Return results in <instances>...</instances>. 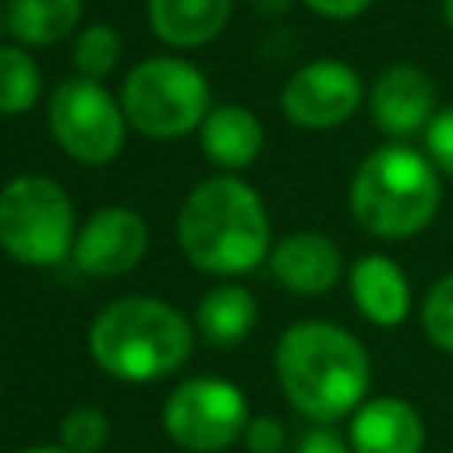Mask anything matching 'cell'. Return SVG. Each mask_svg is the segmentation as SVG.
<instances>
[{
    "label": "cell",
    "instance_id": "cell-1",
    "mask_svg": "<svg viewBox=\"0 0 453 453\" xmlns=\"http://www.w3.org/2000/svg\"><path fill=\"white\" fill-rule=\"evenodd\" d=\"M276 379L301 418L336 425L368 400L372 361L350 329L304 319L276 340Z\"/></svg>",
    "mask_w": 453,
    "mask_h": 453
},
{
    "label": "cell",
    "instance_id": "cell-2",
    "mask_svg": "<svg viewBox=\"0 0 453 453\" xmlns=\"http://www.w3.org/2000/svg\"><path fill=\"white\" fill-rule=\"evenodd\" d=\"M184 258L209 276H244L273 251V226L262 195L237 173H216L191 188L177 212Z\"/></svg>",
    "mask_w": 453,
    "mask_h": 453
},
{
    "label": "cell",
    "instance_id": "cell-3",
    "mask_svg": "<svg viewBox=\"0 0 453 453\" xmlns=\"http://www.w3.org/2000/svg\"><path fill=\"white\" fill-rule=\"evenodd\" d=\"M88 357L117 382H159L184 368L195 347L191 322L159 297L127 294L88 322Z\"/></svg>",
    "mask_w": 453,
    "mask_h": 453
},
{
    "label": "cell",
    "instance_id": "cell-4",
    "mask_svg": "<svg viewBox=\"0 0 453 453\" xmlns=\"http://www.w3.org/2000/svg\"><path fill=\"white\" fill-rule=\"evenodd\" d=\"M347 205L357 226L372 237L407 241L435 219L442 205V180L425 152L389 142L361 159L350 177Z\"/></svg>",
    "mask_w": 453,
    "mask_h": 453
},
{
    "label": "cell",
    "instance_id": "cell-5",
    "mask_svg": "<svg viewBox=\"0 0 453 453\" xmlns=\"http://www.w3.org/2000/svg\"><path fill=\"white\" fill-rule=\"evenodd\" d=\"M117 99L127 127L156 142H173L198 131L205 113L212 110L205 74L198 71V64L177 53L138 60L124 74Z\"/></svg>",
    "mask_w": 453,
    "mask_h": 453
},
{
    "label": "cell",
    "instance_id": "cell-6",
    "mask_svg": "<svg viewBox=\"0 0 453 453\" xmlns=\"http://www.w3.org/2000/svg\"><path fill=\"white\" fill-rule=\"evenodd\" d=\"M78 234L71 195L42 173L11 177L0 188V248L18 265H57Z\"/></svg>",
    "mask_w": 453,
    "mask_h": 453
},
{
    "label": "cell",
    "instance_id": "cell-7",
    "mask_svg": "<svg viewBox=\"0 0 453 453\" xmlns=\"http://www.w3.org/2000/svg\"><path fill=\"white\" fill-rule=\"evenodd\" d=\"M50 134L64 156L81 166H106L120 156L127 138V117L120 99L92 78H64L46 103Z\"/></svg>",
    "mask_w": 453,
    "mask_h": 453
},
{
    "label": "cell",
    "instance_id": "cell-8",
    "mask_svg": "<svg viewBox=\"0 0 453 453\" xmlns=\"http://www.w3.org/2000/svg\"><path fill=\"white\" fill-rule=\"evenodd\" d=\"M251 414L244 389L230 379L195 375L173 386L163 403V428L188 453H219L244 439Z\"/></svg>",
    "mask_w": 453,
    "mask_h": 453
},
{
    "label": "cell",
    "instance_id": "cell-9",
    "mask_svg": "<svg viewBox=\"0 0 453 453\" xmlns=\"http://www.w3.org/2000/svg\"><path fill=\"white\" fill-rule=\"evenodd\" d=\"M361 103H365L361 74L336 57H319L301 64L280 92L283 117L304 131L340 127L357 113Z\"/></svg>",
    "mask_w": 453,
    "mask_h": 453
},
{
    "label": "cell",
    "instance_id": "cell-10",
    "mask_svg": "<svg viewBox=\"0 0 453 453\" xmlns=\"http://www.w3.org/2000/svg\"><path fill=\"white\" fill-rule=\"evenodd\" d=\"M149 251V226L127 205L96 209L74 234L71 262L78 273L96 280H113L131 273Z\"/></svg>",
    "mask_w": 453,
    "mask_h": 453
},
{
    "label": "cell",
    "instance_id": "cell-11",
    "mask_svg": "<svg viewBox=\"0 0 453 453\" xmlns=\"http://www.w3.org/2000/svg\"><path fill=\"white\" fill-rule=\"evenodd\" d=\"M372 124L389 138H411L428 127L439 110L435 78L418 64H389L365 92Z\"/></svg>",
    "mask_w": 453,
    "mask_h": 453
},
{
    "label": "cell",
    "instance_id": "cell-12",
    "mask_svg": "<svg viewBox=\"0 0 453 453\" xmlns=\"http://www.w3.org/2000/svg\"><path fill=\"white\" fill-rule=\"evenodd\" d=\"M269 273L283 290L301 294V297H319L340 283L343 255H340L336 241H329L326 234L297 230L273 244Z\"/></svg>",
    "mask_w": 453,
    "mask_h": 453
},
{
    "label": "cell",
    "instance_id": "cell-13",
    "mask_svg": "<svg viewBox=\"0 0 453 453\" xmlns=\"http://www.w3.org/2000/svg\"><path fill=\"white\" fill-rule=\"evenodd\" d=\"M347 442L354 453H421L425 421L400 396H368L350 414Z\"/></svg>",
    "mask_w": 453,
    "mask_h": 453
},
{
    "label": "cell",
    "instance_id": "cell-14",
    "mask_svg": "<svg viewBox=\"0 0 453 453\" xmlns=\"http://www.w3.org/2000/svg\"><path fill=\"white\" fill-rule=\"evenodd\" d=\"M347 287H350L354 308L372 326L393 329V326L407 322V315H411V280L389 255H379V251L361 255L347 273Z\"/></svg>",
    "mask_w": 453,
    "mask_h": 453
},
{
    "label": "cell",
    "instance_id": "cell-15",
    "mask_svg": "<svg viewBox=\"0 0 453 453\" xmlns=\"http://www.w3.org/2000/svg\"><path fill=\"white\" fill-rule=\"evenodd\" d=\"M262 145H265L262 120L248 106H237V103L212 106L205 113L202 127H198V149H202V156L212 166L226 170V173L251 166L262 156Z\"/></svg>",
    "mask_w": 453,
    "mask_h": 453
},
{
    "label": "cell",
    "instance_id": "cell-16",
    "mask_svg": "<svg viewBox=\"0 0 453 453\" xmlns=\"http://www.w3.org/2000/svg\"><path fill=\"white\" fill-rule=\"evenodd\" d=\"M152 35L170 50H202L230 21L234 0H145Z\"/></svg>",
    "mask_w": 453,
    "mask_h": 453
},
{
    "label": "cell",
    "instance_id": "cell-17",
    "mask_svg": "<svg viewBox=\"0 0 453 453\" xmlns=\"http://www.w3.org/2000/svg\"><path fill=\"white\" fill-rule=\"evenodd\" d=\"M258 322V301L241 283H216L195 308V329L209 347H237Z\"/></svg>",
    "mask_w": 453,
    "mask_h": 453
},
{
    "label": "cell",
    "instance_id": "cell-18",
    "mask_svg": "<svg viewBox=\"0 0 453 453\" xmlns=\"http://www.w3.org/2000/svg\"><path fill=\"white\" fill-rule=\"evenodd\" d=\"M85 0H4V32L25 46L42 50L74 35Z\"/></svg>",
    "mask_w": 453,
    "mask_h": 453
},
{
    "label": "cell",
    "instance_id": "cell-19",
    "mask_svg": "<svg viewBox=\"0 0 453 453\" xmlns=\"http://www.w3.org/2000/svg\"><path fill=\"white\" fill-rule=\"evenodd\" d=\"M42 96V71L18 42H0V117L28 113Z\"/></svg>",
    "mask_w": 453,
    "mask_h": 453
},
{
    "label": "cell",
    "instance_id": "cell-20",
    "mask_svg": "<svg viewBox=\"0 0 453 453\" xmlns=\"http://www.w3.org/2000/svg\"><path fill=\"white\" fill-rule=\"evenodd\" d=\"M120 57H124V39L113 25L106 21H96V25H85L81 32H74L71 39V64L81 78H92V81H103L106 74H113L120 67Z\"/></svg>",
    "mask_w": 453,
    "mask_h": 453
},
{
    "label": "cell",
    "instance_id": "cell-21",
    "mask_svg": "<svg viewBox=\"0 0 453 453\" xmlns=\"http://www.w3.org/2000/svg\"><path fill=\"white\" fill-rule=\"evenodd\" d=\"M110 439V418L99 407H74L57 425V442L67 453H99Z\"/></svg>",
    "mask_w": 453,
    "mask_h": 453
},
{
    "label": "cell",
    "instance_id": "cell-22",
    "mask_svg": "<svg viewBox=\"0 0 453 453\" xmlns=\"http://www.w3.org/2000/svg\"><path fill=\"white\" fill-rule=\"evenodd\" d=\"M421 329L425 340L446 354H453V273L439 276L421 301Z\"/></svg>",
    "mask_w": 453,
    "mask_h": 453
},
{
    "label": "cell",
    "instance_id": "cell-23",
    "mask_svg": "<svg viewBox=\"0 0 453 453\" xmlns=\"http://www.w3.org/2000/svg\"><path fill=\"white\" fill-rule=\"evenodd\" d=\"M421 134H425V156L432 159V166L453 177V103L439 106Z\"/></svg>",
    "mask_w": 453,
    "mask_h": 453
},
{
    "label": "cell",
    "instance_id": "cell-24",
    "mask_svg": "<svg viewBox=\"0 0 453 453\" xmlns=\"http://www.w3.org/2000/svg\"><path fill=\"white\" fill-rule=\"evenodd\" d=\"M241 442L248 446V453H283V446H287V428H283L280 418L258 414V418L248 421Z\"/></svg>",
    "mask_w": 453,
    "mask_h": 453
},
{
    "label": "cell",
    "instance_id": "cell-25",
    "mask_svg": "<svg viewBox=\"0 0 453 453\" xmlns=\"http://www.w3.org/2000/svg\"><path fill=\"white\" fill-rule=\"evenodd\" d=\"M294 453H354V449L333 425H315L297 439Z\"/></svg>",
    "mask_w": 453,
    "mask_h": 453
},
{
    "label": "cell",
    "instance_id": "cell-26",
    "mask_svg": "<svg viewBox=\"0 0 453 453\" xmlns=\"http://www.w3.org/2000/svg\"><path fill=\"white\" fill-rule=\"evenodd\" d=\"M311 14L326 18V21H350L357 14H365L375 0H301Z\"/></svg>",
    "mask_w": 453,
    "mask_h": 453
},
{
    "label": "cell",
    "instance_id": "cell-27",
    "mask_svg": "<svg viewBox=\"0 0 453 453\" xmlns=\"http://www.w3.org/2000/svg\"><path fill=\"white\" fill-rule=\"evenodd\" d=\"M18 453H67V449H64L60 442H53V446H42V442H39V446H25V449H18Z\"/></svg>",
    "mask_w": 453,
    "mask_h": 453
},
{
    "label": "cell",
    "instance_id": "cell-28",
    "mask_svg": "<svg viewBox=\"0 0 453 453\" xmlns=\"http://www.w3.org/2000/svg\"><path fill=\"white\" fill-rule=\"evenodd\" d=\"M442 14H446V25L453 28V0H442Z\"/></svg>",
    "mask_w": 453,
    "mask_h": 453
},
{
    "label": "cell",
    "instance_id": "cell-29",
    "mask_svg": "<svg viewBox=\"0 0 453 453\" xmlns=\"http://www.w3.org/2000/svg\"><path fill=\"white\" fill-rule=\"evenodd\" d=\"M0 35H4V0H0Z\"/></svg>",
    "mask_w": 453,
    "mask_h": 453
}]
</instances>
